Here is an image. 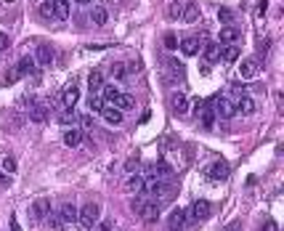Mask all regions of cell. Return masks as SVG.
<instances>
[{"label": "cell", "instance_id": "6da1fadb", "mask_svg": "<svg viewBox=\"0 0 284 231\" xmlns=\"http://www.w3.org/2000/svg\"><path fill=\"white\" fill-rule=\"evenodd\" d=\"M130 207H133V213H138V218L146 221V223H154L157 218H160V202L149 200V197H143V194H138V200H133Z\"/></svg>", "mask_w": 284, "mask_h": 231}, {"label": "cell", "instance_id": "7a4b0ae2", "mask_svg": "<svg viewBox=\"0 0 284 231\" xmlns=\"http://www.w3.org/2000/svg\"><path fill=\"white\" fill-rule=\"evenodd\" d=\"M98 218H101V207H98L96 202H88V204H83L80 210H77V223L85 229V231H90L98 223Z\"/></svg>", "mask_w": 284, "mask_h": 231}, {"label": "cell", "instance_id": "3957f363", "mask_svg": "<svg viewBox=\"0 0 284 231\" xmlns=\"http://www.w3.org/2000/svg\"><path fill=\"white\" fill-rule=\"evenodd\" d=\"M202 173H204V178H210V181H223V178H228L231 168L223 160H213L210 165H204V168H202Z\"/></svg>", "mask_w": 284, "mask_h": 231}, {"label": "cell", "instance_id": "277c9868", "mask_svg": "<svg viewBox=\"0 0 284 231\" xmlns=\"http://www.w3.org/2000/svg\"><path fill=\"white\" fill-rule=\"evenodd\" d=\"M213 112H215V117H223V120H231V117L236 115V109H234V101L226 96H215L213 101Z\"/></svg>", "mask_w": 284, "mask_h": 231}, {"label": "cell", "instance_id": "5b68a950", "mask_svg": "<svg viewBox=\"0 0 284 231\" xmlns=\"http://www.w3.org/2000/svg\"><path fill=\"white\" fill-rule=\"evenodd\" d=\"M165 77H168L170 83H183L186 69H183V64L178 61V58H165Z\"/></svg>", "mask_w": 284, "mask_h": 231}, {"label": "cell", "instance_id": "8992f818", "mask_svg": "<svg viewBox=\"0 0 284 231\" xmlns=\"http://www.w3.org/2000/svg\"><path fill=\"white\" fill-rule=\"evenodd\" d=\"M186 213H189L191 221H204V218H210V213H213V204H210L207 200H197Z\"/></svg>", "mask_w": 284, "mask_h": 231}, {"label": "cell", "instance_id": "52a82bcc", "mask_svg": "<svg viewBox=\"0 0 284 231\" xmlns=\"http://www.w3.org/2000/svg\"><path fill=\"white\" fill-rule=\"evenodd\" d=\"M257 72H260V61H257L255 56L242 58V64H239V77H242V80H253Z\"/></svg>", "mask_w": 284, "mask_h": 231}, {"label": "cell", "instance_id": "ba28073f", "mask_svg": "<svg viewBox=\"0 0 284 231\" xmlns=\"http://www.w3.org/2000/svg\"><path fill=\"white\" fill-rule=\"evenodd\" d=\"M168 104H170V112L173 115H178V117H183L189 112V98L178 90V93H170V98H168Z\"/></svg>", "mask_w": 284, "mask_h": 231}, {"label": "cell", "instance_id": "9c48e42d", "mask_svg": "<svg viewBox=\"0 0 284 231\" xmlns=\"http://www.w3.org/2000/svg\"><path fill=\"white\" fill-rule=\"evenodd\" d=\"M181 19L186 24H197L202 19V11H199V3H194V0H191V3H183V11H181Z\"/></svg>", "mask_w": 284, "mask_h": 231}, {"label": "cell", "instance_id": "30bf717a", "mask_svg": "<svg viewBox=\"0 0 284 231\" xmlns=\"http://www.w3.org/2000/svg\"><path fill=\"white\" fill-rule=\"evenodd\" d=\"M32 218L35 221H45V215L51 213V200H45V197H37L35 202H32Z\"/></svg>", "mask_w": 284, "mask_h": 231}, {"label": "cell", "instance_id": "8fae6325", "mask_svg": "<svg viewBox=\"0 0 284 231\" xmlns=\"http://www.w3.org/2000/svg\"><path fill=\"white\" fill-rule=\"evenodd\" d=\"M32 58H35L37 64H43V67H51V61H54V48H51L48 43H40Z\"/></svg>", "mask_w": 284, "mask_h": 231}, {"label": "cell", "instance_id": "7c38bea8", "mask_svg": "<svg viewBox=\"0 0 284 231\" xmlns=\"http://www.w3.org/2000/svg\"><path fill=\"white\" fill-rule=\"evenodd\" d=\"M77 98H80V88H77L75 83L67 85V88H64V93H61V104H64V109H75Z\"/></svg>", "mask_w": 284, "mask_h": 231}, {"label": "cell", "instance_id": "4fadbf2b", "mask_svg": "<svg viewBox=\"0 0 284 231\" xmlns=\"http://www.w3.org/2000/svg\"><path fill=\"white\" fill-rule=\"evenodd\" d=\"M197 117H199L202 128H207V130H210V128L215 125V112H213V104H210V101L204 104V101H202V109L197 112Z\"/></svg>", "mask_w": 284, "mask_h": 231}, {"label": "cell", "instance_id": "5bb4252c", "mask_svg": "<svg viewBox=\"0 0 284 231\" xmlns=\"http://www.w3.org/2000/svg\"><path fill=\"white\" fill-rule=\"evenodd\" d=\"M186 223H189V213L178 207V210H173V215H170V223H168V226H170V231H183V229H186Z\"/></svg>", "mask_w": 284, "mask_h": 231}, {"label": "cell", "instance_id": "9a60e30c", "mask_svg": "<svg viewBox=\"0 0 284 231\" xmlns=\"http://www.w3.org/2000/svg\"><path fill=\"white\" fill-rule=\"evenodd\" d=\"M143 186H146V181H143V175H138V173H130L122 189L128 191V194H141V191H143Z\"/></svg>", "mask_w": 284, "mask_h": 231}, {"label": "cell", "instance_id": "2e32d148", "mask_svg": "<svg viewBox=\"0 0 284 231\" xmlns=\"http://www.w3.org/2000/svg\"><path fill=\"white\" fill-rule=\"evenodd\" d=\"M29 120L35 125L48 122V107L45 104H29Z\"/></svg>", "mask_w": 284, "mask_h": 231}, {"label": "cell", "instance_id": "e0dca14e", "mask_svg": "<svg viewBox=\"0 0 284 231\" xmlns=\"http://www.w3.org/2000/svg\"><path fill=\"white\" fill-rule=\"evenodd\" d=\"M234 109H236V115H253V112L257 109V107H255V98L239 96V98L234 101Z\"/></svg>", "mask_w": 284, "mask_h": 231}, {"label": "cell", "instance_id": "ac0fdd59", "mask_svg": "<svg viewBox=\"0 0 284 231\" xmlns=\"http://www.w3.org/2000/svg\"><path fill=\"white\" fill-rule=\"evenodd\" d=\"M178 45H181V51L186 56H197V54H199V48H202L199 37H183V40H178Z\"/></svg>", "mask_w": 284, "mask_h": 231}, {"label": "cell", "instance_id": "d6986e66", "mask_svg": "<svg viewBox=\"0 0 284 231\" xmlns=\"http://www.w3.org/2000/svg\"><path fill=\"white\" fill-rule=\"evenodd\" d=\"M16 69H19V75H22V77H27V75H35V72H37V61H35V58H32V56H24V58H19Z\"/></svg>", "mask_w": 284, "mask_h": 231}, {"label": "cell", "instance_id": "ffe728a7", "mask_svg": "<svg viewBox=\"0 0 284 231\" xmlns=\"http://www.w3.org/2000/svg\"><path fill=\"white\" fill-rule=\"evenodd\" d=\"M90 22H93L96 27H104V24L109 22V11L104 8V5H93V8H90Z\"/></svg>", "mask_w": 284, "mask_h": 231}, {"label": "cell", "instance_id": "44dd1931", "mask_svg": "<svg viewBox=\"0 0 284 231\" xmlns=\"http://www.w3.org/2000/svg\"><path fill=\"white\" fill-rule=\"evenodd\" d=\"M56 213L61 215V221H64V223H75V221H77V207H75L72 202H64L61 207L56 210Z\"/></svg>", "mask_w": 284, "mask_h": 231}, {"label": "cell", "instance_id": "7402d4cb", "mask_svg": "<svg viewBox=\"0 0 284 231\" xmlns=\"http://www.w3.org/2000/svg\"><path fill=\"white\" fill-rule=\"evenodd\" d=\"M218 45H234L236 40H239V29H234V27H223L221 29V35H218Z\"/></svg>", "mask_w": 284, "mask_h": 231}, {"label": "cell", "instance_id": "603a6c76", "mask_svg": "<svg viewBox=\"0 0 284 231\" xmlns=\"http://www.w3.org/2000/svg\"><path fill=\"white\" fill-rule=\"evenodd\" d=\"M101 117H104L109 125H122V112L117 109V107H104V109H101Z\"/></svg>", "mask_w": 284, "mask_h": 231}, {"label": "cell", "instance_id": "cb8c5ba5", "mask_svg": "<svg viewBox=\"0 0 284 231\" xmlns=\"http://www.w3.org/2000/svg\"><path fill=\"white\" fill-rule=\"evenodd\" d=\"M64 144L67 146H80L83 144V130H77V128H69V130H64Z\"/></svg>", "mask_w": 284, "mask_h": 231}, {"label": "cell", "instance_id": "d4e9b609", "mask_svg": "<svg viewBox=\"0 0 284 231\" xmlns=\"http://www.w3.org/2000/svg\"><path fill=\"white\" fill-rule=\"evenodd\" d=\"M51 5H54V16L56 22H61V19L69 16V0H51Z\"/></svg>", "mask_w": 284, "mask_h": 231}, {"label": "cell", "instance_id": "484cf974", "mask_svg": "<svg viewBox=\"0 0 284 231\" xmlns=\"http://www.w3.org/2000/svg\"><path fill=\"white\" fill-rule=\"evenodd\" d=\"M114 107L120 109V112H130V109H136V96H130V93H120V96H117V101H114Z\"/></svg>", "mask_w": 284, "mask_h": 231}, {"label": "cell", "instance_id": "4316f807", "mask_svg": "<svg viewBox=\"0 0 284 231\" xmlns=\"http://www.w3.org/2000/svg\"><path fill=\"white\" fill-rule=\"evenodd\" d=\"M239 56H242V51L236 48V45H223V48H221V58H223V61H226V64L236 61V58H239Z\"/></svg>", "mask_w": 284, "mask_h": 231}, {"label": "cell", "instance_id": "83f0119b", "mask_svg": "<svg viewBox=\"0 0 284 231\" xmlns=\"http://www.w3.org/2000/svg\"><path fill=\"white\" fill-rule=\"evenodd\" d=\"M101 85H104V75H101L98 69H93V72L88 75V88H90V96H93L96 90H101Z\"/></svg>", "mask_w": 284, "mask_h": 231}, {"label": "cell", "instance_id": "f1b7e54d", "mask_svg": "<svg viewBox=\"0 0 284 231\" xmlns=\"http://www.w3.org/2000/svg\"><path fill=\"white\" fill-rule=\"evenodd\" d=\"M45 221H48L51 231H61V229H64V221H61V215H58L56 210H51V213L45 215Z\"/></svg>", "mask_w": 284, "mask_h": 231}, {"label": "cell", "instance_id": "f546056e", "mask_svg": "<svg viewBox=\"0 0 284 231\" xmlns=\"http://www.w3.org/2000/svg\"><path fill=\"white\" fill-rule=\"evenodd\" d=\"M204 58H207V61H218V58H221V45H218V43H207V45H204Z\"/></svg>", "mask_w": 284, "mask_h": 231}, {"label": "cell", "instance_id": "4dcf8cb0", "mask_svg": "<svg viewBox=\"0 0 284 231\" xmlns=\"http://www.w3.org/2000/svg\"><path fill=\"white\" fill-rule=\"evenodd\" d=\"M101 88H104V98H101V101L104 104H114L117 96H120V90H117L114 85H101Z\"/></svg>", "mask_w": 284, "mask_h": 231}, {"label": "cell", "instance_id": "1f68e13d", "mask_svg": "<svg viewBox=\"0 0 284 231\" xmlns=\"http://www.w3.org/2000/svg\"><path fill=\"white\" fill-rule=\"evenodd\" d=\"M181 11H183V3H181V0L170 3V5H168V19H173V22H175V19H181Z\"/></svg>", "mask_w": 284, "mask_h": 231}, {"label": "cell", "instance_id": "d6a6232c", "mask_svg": "<svg viewBox=\"0 0 284 231\" xmlns=\"http://www.w3.org/2000/svg\"><path fill=\"white\" fill-rule=\"evenodd\" d=\"M104 107H107V104H104L98 96H90V98H88V109L93 112V115H101V109H104Z\"/></svg>", "mask_w": 284, "mask_h": 231}, {"label": "cell", "instance_id": "836d02e7", "mask_svg": "<svg viewBox=\"0 0 284 231\" xmlns=\"http://www.w3.org/2000/svg\"><path fill=\"white\" fill-rule=\"evenodd\" d=\"M37 11H40V16H43V19H48V22H51V19H56V16H54V5H51V0L40 3V8H37Z\"/></svg>", "mask_w": 284, "mask_h": 231}, {"label": "cell", "instance_id": "e575fe53", "mask_svg": "<svg viewBox=\"0 0 284 231\" xmlns=\"http://www.w3.org/2000/svg\"><path fill=\"white\" fill-rule=\"evenodd\" d=\"M218 19H221L223 24H231V22H234V11L223 5V8H218Z\"/></svg>", "mask_w": 284, "mask_h": 231}, {"label": "cell", "instance_id": "d590c367", "mask_svg": "<svg viewBox=\"0 0 284 231\" xmlns=\"http://www.w3.org/2000/svg\"><path fill=\"white\" fill-rule=\"evenodd\" d=\"M75 120H77L75 109H64L61 115H58V122H61V125H69V122H75Z\"/></svg>", "mask_w": 284, "mask_h": 231}, {"label": "cell", "instance_id": "8d00e7d4", "mask_svg": "<svg viewBox=\"0 0 284 231\" xmlns=\"http://www.w3.org/2000/svg\"><path fill=\"white\" fill-rule=\"evenodd\" d=\"M165 48H168V51H175V48H178V37L173 35V32H168V35H165Z\"/></svg>", "mask_w": 284, "mask_h": 231}, {"label": "cell", "instance_id": "74e56055", "mask_svg": "<svg viewBox=\"0 0 284 231\" xmlns=\"http://www.w3.org/2000/svg\"><path fill=\"white\" fill-rule=\"evenodd\" d=\"M0 168H3L5 173H16V160H14V157H5V160H3V165H0Z\"/></svg>", "mask_w": 284, "mask_h": 231}, {"label": "cell", "instance_id": "f35d334b", "mask_svg": "<svg viewBox=\"0 0 284 231\" xmlns=\"http://www.w3.org/2000/svg\"><path fill=\"white\" fill-rule=\"evenodd\" d=\"M19 77H22V75H19V69H16V67H11L8 72H5V83H8V85H11V83H16Z\"/></svg>", "mask_w": 284, "mask_h": 231}, {"label": "cell", "instance_id": "ab89813d", "mask_svg": "<svg viewBox=\"0 0 284 231\" xmlns=\"http://www.w3.org/2000/svg\"><path fill=\"white\" fill-rule=\"evenodd\" d=\"M136 168H138V154H133L128 162H125V170H128V173H136Z\"/></svg>", "mask_w": 284, "mask_h": 231}, {"label": "cell", "instance_id": "60d3db41", "mask_svg": "<svg viewBox=\"0 0 284 231\" xmlns=\"http://www.w3.org/2000/svg\"><path fill=\"white\" fill-rule=\"evenodd\" d=\"M268 48H271V40H268V37H263V40L257 43V51H260V54H266Z\"/></svg>", "mask_w": 284, "mask_h": 231}, {"label": "cell", "instance_id": "b9f144b4", "mask_svg": "<svg viewBox=\"0 0 284 231\" xmlns=\"http://www.w3.org/2000/svg\"><path fill=\"white\" fill-rule=\"evenodd\" d=\"M11 45V40H8V35H5V32H0V51H5Z\"/></svg>", "mask_w": 284, "mask_h": 231}, {"label": "cell", "instance_id": "7bdbcfd3", "mask_svg": "<svg viewBox=\"0 0 284 231\" xmlns=\"http://www.w3.org/2000/svg\"><path fill=\"white\" fill-rule=\"evenodd\" d=\"M263 231H279V226H276V221H271V218H268V221L263 223Z\"/></svg>", "mask_w": 284, "mask_h": 231}, {"label": "cell", "instance_id": "ee69618b", "mask_svg": "<svg viewBox=\"0 0 284 231\" xmlns=\"http://www.w3.org/2000/svg\"><path fill=\"white\" fill-rule=\"evenodd\" d=\"M93 231H112V221H104V223H98V226H93Z\"/></svg>", "mask_w": 284, "mask_h": 231}, {"label": "cell", "instance_id": "f6af8a7d", "mask_svg": "<svg viewBox=\"0 0 284 231\" xmlns=\"http://www.w3.org/2000/svg\"><path fill=\"white\" fill-rule=\"evenodd\" d=\"M266 8H268V3H266V0H263V3H257L255 14H257V16H263V14H266Z\"/></svg>", "mask_w": 284, "mask_h": 231}, {"label": "cell", "instance_id": "bcb514c9", "mask_svg": "<svg viewBox=\"0 0 284 231\" xmlns=\"http://www.w3.org/2000/svg\"><path fill=\"white\" fill-rule=\"evenodd\" d=\"M80 122H83V128H93V120H90V117H80Z\"/></svg>", "mask_w": 284, "mask_h": 231}, {"label": "cell", "instance_id": "7dc6e473", "mask_svg": "<svg viewBox=\"0 0 284 231\" xmlns=\"http://www.w3.org/2000/svg\"><path fill=\"white\" fill-rule=\"evenodd\" d=\"M226 231H239V221H234V223H228Z\"/></svg>", "mask_w": 284, "mask_h": 231}, {"label": "cell", "instance_id": "c3c4849f", "mask_svg": "<svg viewBox=\"0 0 284 231\" xmlns=\"http://www.w3.org/2000/svg\"><path fill=\"white\" fill-rule=\"evenodd\" d=\"M11 231H22V229H19V223H16V218H11Z\"/></svg>", "mask_w": 284, "mask_h": 231}, {"label": "cell", "instance_id": "681fc988", "mask_svg": "<svg viewBox=\"0 0 284 231\" xmlns=\"http://www.w3.org/2000/svg\"><path fill=\"white\" fill-rule=\"evenodd\" d=\"M75 3H90V0H75Z\"/></svg>", "mask_w": 284, "mask_h": 231}]
</instances>
